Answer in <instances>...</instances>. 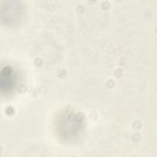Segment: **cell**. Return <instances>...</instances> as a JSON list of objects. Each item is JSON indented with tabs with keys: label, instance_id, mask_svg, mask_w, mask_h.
<instances>
[{
	"label": "cell",
	"instance_id": "3957f363",
	"mask_svg": "<svg viewBox=\"0 0 157 157\" xmlns=\"http://www.w3.org/2000/svg\"><path fill=\"white\" fill-rule=\"evenodd\" d=\"M17 84V75L13 68L5 66L1 71L0 88L2 92L9 93L13 90Z\"/></svg>",
	"mask_w": 157,
	"mask_h": 157
},
{
	"label": "cell",
	"instance_id": "6da1fadb",
	"mask_svg": "<svg viewBox=\"0 0 157 157\" xmlns=\"http://www.w3.org/2000/svg\"><path fill=\"white\" fill-rule=\"evenodd\" d=\"M83 123V118L78 112H64L58 118L56 126L57 132L64 140H74L82 132Z\"/></svg>",
	"mask_w": 157,
	"mask_h": 157
},
{
	"label": "cell",
	"instance_id": "7a4b0ae2",
	"mask_svg": "<svg viewBox=\"0 0 157 157\" xmlns=\"http://www.w3.org/2000/svg\"><path fill=\"white\" fill-rule=\"evenodd\" d=\"M23 7L18 1H5L1 4V18L6 25L17 24L21 18Z\"/></svg>",
	"mask_w": 157,
	"mask_h": 157
}]
</instances>
